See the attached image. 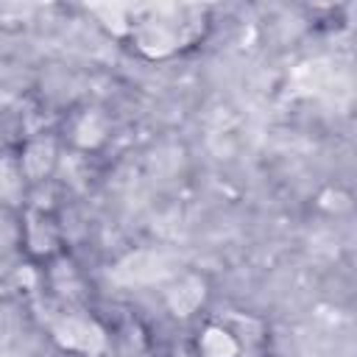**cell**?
<instances>
[{
	"label": "cell",
	"instance_id": "cell-1",
	"mask_svg": "<svg viewBox=\"0 0 357 357\" xmlns=\"http://www.w3.org/2000/svg\"><path fill=\"white\" fill-rule=\"evenodd\" d=\"M176 276L173 259L165 251L156 248H137L126 257H120L112 268H109V279L114 284H126V287H139V284H156Z\"/></svg>",
	"mask_w": 357,
	"mask_h": 357
},
{
	"label": "cell",
	"instance_id": "cell-2",
	"mask_svg": "<svg viewBox=\"0 0 357 357\" xmlns=\"http://www.w3.org/2000/svg\"><path fill=\"white\" fill-rule=\"evenodd\" d=\"M50 332H53V340L64 351L95 357L106 349V329L95 318H86V315H61Z\"/></svg>",
	"mask_w": 357,
	"mask_h": 357
},
{
	"label": "cell",
	"instance_id": "cell-3",
	"mask_svg": "<svg viewBox=\"0 0 357 357\" xmlns=\"http://www.w3.org/2000/svg\"><path fill=\"white\" fill-rule=\"evenodd\" d=\"M206 298V282L198 273H181L173 276V282L165 290V304L176 318H190Z\"/></svg>",
	"mask_w": 357,
	"mask_h": 357
},
{
	"label": "cell",
	"instance_id": "cell-4",
	"mask_svg": "<svg viewBox=\"0 0 357 357\" xmlns=\"http://www.w3.org/2000/svg\"><path fill=\"white\" fill-rule=\"evenodd\" d=\"M22 240H25V248L33 257H50L59 248V231H56L53 220L45 212H39V209H31L25 215Z\"/></svg>",
	"mask_w": 357,
	"mask_h": 357
},
{
	"label": "cell",
	"instance_id": "cell-5",
	"mask_svg": "<svg viewBox=\"0 0 357 357\" xmlns=\"http://www.w3.org/2000/svg\"><path fill=\"white\" fill-rule=\"evenodd\" d=\"M53 165H56V142L50 137H36V139L25 142L22 156H20V170L28 181L47 178Z\"/></svg>",
	"mask_w": 357,
	"mask_h": 357
},
{
	"label": "cell",
	"instance_id": "cell-6",
	"mask_svg": "<svg viewBox=\"0 0 357 357\" xmlns=\"http://www.w3.org/2000/svg\"><path fill=\"white\" fill-rule=\"evenodd\" d=\"M198 351L201 357H237L240 343L226 324H206L198 335Z\"/></svg>",
	"mask_w": 357,
	"mask_h": 357
},
{
	"label": "cell",
	"instance_id": "cell-7",
	"mask_svg": "<svg viewBox=\"0 0 357 357\" xmlns=\"http://www.w3.org/2000/svg\"><path fill=\"white\" fill-rule=\"evenodd\" d=\"M106 131H109V123L106 117L98 112V109H89L78 117L75 128H73V142L81 148V151H95L103 139H106Z\"/></svg>",
	"mask_w": 357,
	"mask_h": 357
},
{
	"label": "cell",
	"instance_id": "cell-8",
	"mask_svg": "<svg viewBox=\"0 0 357 357\" xmlns=\"http://www.w3.org/2000/svg\"><path fill=\"white\" fill-rule=\"evenodd\" d=\"M89 11L100 20V25L114 36H128L134 28L128 6H89Z\"/></svg>",
	"mask_w": 357,
	"mask_h": 357
}]
</instances>
